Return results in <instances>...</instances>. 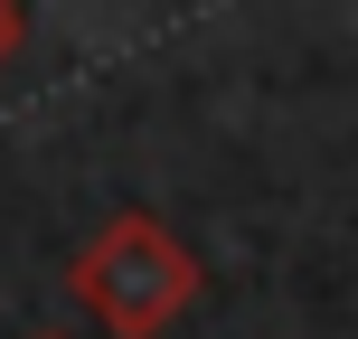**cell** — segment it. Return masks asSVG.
<instances>
[{"label": "cell", "mask_w": 358, "mask_h": 339, "mask_svg": "<svg viewBox=\"0 0 358 339\" xmlns=\"http://www.w3.org/2000/svg\"><path fill=\"white\" fill-rule=\"evenodd\" d=\"M66 292L85 302V321L104 339H170L198 311V292H208V264L151 208H123L66 254Z\"/></svg>", "instance_id": "6da1fadb"}, {"label": "cell", "mask_w": 358, "mask_h": 339, "mask_svg": "<svg viewBox=\"0 0 358 339\" xmlns=\"http://www.w3.org/2000/svg\"><path fill=\"white\" fill-rule=\"evenodd\" d=\"M19 38H29V10H19V0H0V66L19 57Z\"/></svg>", "instance_id": "7a4b0ae2"}, {"label": "cell", "mask_w": 358, "mask_h": 339, "mask_svg": "<svg viewBox=\"0 0 358 339\" xmlns=\"http://www.w3.org/2000/svg\"><path fill=\"white\" fill-rule=\"evenodd\" d=\"M38 339H66V330H38Z\"/></svg>", "instance_id": "3957f363"}]
</instances>
